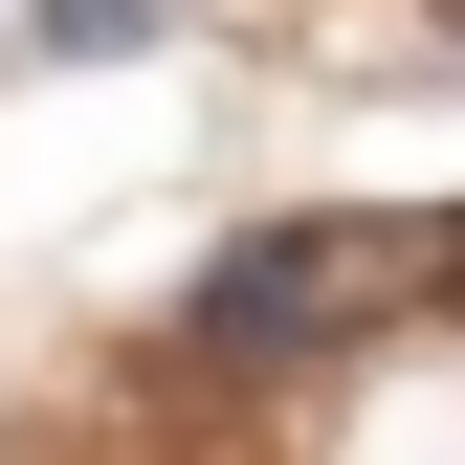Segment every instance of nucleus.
Here are the masks:
<instances>
[{
  "mask_svg": "<svg viewBox=\"0 0 465 465\" xmlns=\"http://www.w3.org/2000/svg\"><path fill=\"white\" fill-rule=\"evenodd\" d=\"M23 45H67V67H134V45H155V0H45Z\"/></svg>",
  "mask_w": 465,
  "mask_h": 465,
  "instance_id": "2",
  "label": "nucleus"
},
{
  "mask_svg": "<svg viewBox=\"0 0 465 465\" xmlns=\"http://www.w3.org/2000/svg\"><path fill=\"white\" fill-rule=\"evenodd\" d=\"M421 222H266V244H222L200 266V355H332V332H377V311H421Z\"/></svg>",
  "mask_w": 465,
  "mask_h": 465,
  "instance_id": "1",
  "label": "nucleus"
}]
</instances>
